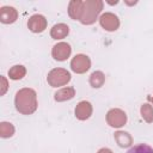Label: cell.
<instances>
[{
	"instance_id": "1",
	"label": "cell",
	"mask_w": 153,
	"mask_h": 153,
	"mask_svg": "<svg viewBox=\"0 0 153 153\" xmlns=\"http://www.w3.org/2000/svg\"><path fill=\"white\" fill-rule=\"evenodd\" d=\"M14 105L22 115H31L37 109V94L32 88L24 87L16 93Z\"/></svg>"
},
{
	"instance_id": "2",
	"label": "cell",
	"mask_w": 153,
	"mask_h": 153,
	"mask_svg": "<svg viewBox=\"0 0 153 153\" xmlns=\"http://www.w3.org/2000/svg\"><path fill=\"white\" fill-rule=\"evenodd\" d=\"M103 1L102 0H86L85 1V6H84V12L81 16V24L84 25H91L93 24L99 13L103 10Z\"/></svg>"
},
{
	"instance_id": "3",
	"label": "cell",
	"mask_w": 153,
	"mask_h": 153,
	"mask_svg": "<svg viewBox=\"0 0 153 153\" xmlns=\"http://www.w3.org/2000/svg\"><path fill=\"white\" fill-rule=\"evenodd\" d=\"M71 80V73L65 68H54L48 73L47 81L51 87L66 85Z\"/></svg>"
},
{
	"instance_id": "4",
	"label": "cell",
	"mask_w": 153,
	"mask_h": 153,
	"mask_svg": "<svg viewBox=\"0 0 153 153\" xmlns=\"http://www.w3.org/2000/svg\"><path fill=\"white\" fill-rule=\"evenodd\" d=\"M106 122L110 127L121 128L127 123V115L121 109H111L106 114Z\"/></svg>"
},
{
	"instance_id": "5",
	"label": "cell",
	"mask_w": 153,
	"mask_h": 153,
	"mask_svg": "<svg viewBox=\"0 0 153 153\" xmlns=\"http://www.w3.org/2000/svg\"><path fill=\"white\" fill-rule=\"evenodd\" d=\"M90 67H91V60L87 55H84V54L75 55L71 61L72 71L78 74H82V73L87 72L90 69Z\"/></svg>"
},
{
	"instance_id": "6",
	"label": "cell",
	"mask_w": 153,
	"mask_h": 153,
	"mask_svg": "<svg viewBox=\"0 0 153 153\" xmlns=\"http://www.w3.org/2000/svg\"><path fill=\"white\" fill-rule=\"evenodd\" d=\"M99 24L106 31H116L120 27V19L116 14H114L111 12H106L100 16Z\"/></svg>"
},
{
	"instance_id": "7",
	"label": "cell",
	"mask_w": 153,
	"mask_h": 153,
	"mask_svg": "<svg viewBox=\"0 0 153 153\" xmlns=\"http://www.w3.org/2000/svg\"><path fill=\"white\" fill-rule=\"evenodd\" d=\"M27 27L35 33L43 32L47 29V19L42 14H33L27 20Z\"/></svg>"
},
{
	"instance_id": "8",
	"label": "cell",
	"mask_w": 153,
	"mask_h": 153,
	"mask_svg": "<svg viewBox=\"0 0 153 153\" xmlns=\"http://www.w3.org/2000/svg\"><path fill=\"white\" fill-rule=\"evenodd\" d=\"M72 53V48L68 43L66 42H60L57 44H55L53 47V50H51V55L55 60L57 61H65L69 57Z\"/></svg>"
},
{
	"instance_id": "9",
	"label": "cell",
	"mask_w": 153,
	"mask_h": 153,
	"mask_svg": "<svg viewBox=\"0 0 153 153\" xmlns=\"http://www.w3.org/2000/svg\"><path fill=\"white\" fill-rule=\"evenodd\" d=\"M18 12L12 6H2L0 8V22L4 24H12L17 20Z\"/></svg>"
},
{
	"instance_id": "10",
	"label": "cell",
	"mask_w": 153,
	"mask_h": 153,
	"mask_svg": "<svg viewBox=\"0 0 153 153\" xmlns=\"http://www.w3.org/2000/svg\"><path fill=\"white\" fill-rule=\"evenodd\" d=\"M85 1L81 0H72L68 5V14L74 20H80L84 12Z\"/></svg>"
},
{
	"instance_id": "11",
	"label": "cell",
	"mask_w": 153,
	"mask_h": 153,
	"mask_svg": "<svg viewBox=\"0 0 153 153\" xmlns=\"http://www.w3.org/2000/svg\"><path fill=\"white\" fill-rule=\"evenodd\" d=\"M91 115H92V105L90 102L82 100L75 106V117L78 120L85 121V120L90 118Z\"/></svg>"
},
{
	"instance_id": "12",
	"label": "cell",
	"mask_w": 153,
	"mask_h": 153,
	"mask_svg": "<svg viewBox=\"0 0 153 153\" xmlns=\"http://www.w3.org/2000/svg\"><path fill=\"white\" fill-rule=\"evenodd\" d=\"M69 33V27L67 24H63V23H59V24H55L51 30H50V36L54 38V39H62L65 38L67 35Z\"/></svg>"
},
{
	"instance_id": "13",
	"label": "cell",
	"mask_w": 153,
	"mask_h": 153,
	"mask_svg": "<svg viewBox=\"0 0 153 153\" xmlns=\"http://www.w3.org/2000/svg\"><path fill=\"white\" fill-rule=\"evenodd\" d=\"M114 137H115V141L117 142V145L120 147H130L133 145V137L127 131L118 130V131L115 133Z\"/></svg>"
},
{
	"instance_id": "14",
	"label": "cell",
	"mask_w": 153,
	"mask_h": 153,
	"mask_svg": "<svg viewBox=\"0 0 153 153\" xmlns=\"http://www.w3.org/2000/svg\"><path fill=\"white\" fill-rule=\"evenodd\" d=\"M74 96H75V90H74V87H63V88L59 90V91L55 93L54 98H55L56 102H65V100L72 99Z\"/></svg>"
},
{
	"instance_id": "15",
	"label": "cell",
	"mask_w": 153,
	"mask_h": 153,
	"mask_svg": "<svg viewBox=\"0 0 153 153\" xmlns=\"http://www.w3.org/2000/svg\"><path fill=\"white\" fill-rule=\"evenodd\" d=\"M105 82V75L100 71H96L90 75V85L93 88H99Z\"/></svg>"
},
{
	"instance_id": "16",
	"label": "cell",
	"mask_w": 153,
	"mask_h": 153,
	"mask_svg": "<svg viewBox=\"0 0 153 153\" xmlns=\"http://www.w3.org/2000/svg\"><path fill=\"white\" fill-rule=\"evenodd\" d=\"M26 74V68L22 65H16L8 71V76L12 80H20Z\"/></svg>"
},
{
	"instance_id": "17",
	"label": "cell",
	"mask_w": 153,
	"mask_h": 153,
	"mask_svg": "<svg viewBox=\"0 0 153 153\" xmlns=\"http://www.w3.org/2000/svg\"><path fill=\"white\" fill-rule=\"evenodd\" d=\"M14 134V127L12 123L8 122H1L0 123V136L4 139L11 137Z\"/></svg>"
},
{
	"instance_id": "18",
	"label": "cell",
	"mask_w": 153,
	"mask_h": 153,
	"mask_svg": "<svg viewBox=\"0 0 153 153\" xmlns=\"http://www.w3.org/2000/svg\"><path fill=\"white\" fill-rule=\"evenodd\" d=\"M140 112H141V117L147 123H152L153 122V108H152V105H149L147 103L142 104L141 109H140Z\"/></svg>"
},
{
	"instance_id": "19",
	"label": "cell",
	"mask_w": 153,
	"mask_h": 153,
	"mask_svg": "<svg viewBox=\"0 0 153 153\" xmlns=\"http://www.w3.org/2000/svg\"><path fill=\"white\" fill-rule=\"evenodd\" d=\"M127 153H153V148L146 143H140L131 147Z\"/></svg>"
},
{
	"instance_id": "20",
	"label": "cell",
	"mask_w": 153,
	"mask_h": 153,
	"mask_svg": "<svg viewBox=\"0 0 153 153\" xmlns=\"http://www.w3.org/2000/svg\"><path fill=\"white\" fill-rule=\"evenodd\" d=\"M1 81H2V88H1V94H4V93L6 92V90H7V81H6V79H5L4 76H1Z\"/></svg>"
},
{
	"instance_id": "21",
	"label": "cell",
	"mask_w": 153,
	"mask_h": 153,
	"mask_svg": "<svg viewBox=\"0 0 153 153\" xmlns=\"http://www.w3.org/2000/svg\"><path fill=\"white\" fill-rule=\"evenodd\" d=\"M97 153H114V152H112L110 148H100Z\"/></svg>"
},
{
	"instance_id": "22",
	"label": "cell",
	"mask_w": 153,
	"mask_h": 153,
	"mask_svg": "<svg viewBox=\"0 0 153 153\" xmlns=\"http://www.w3.org/2000/svg\"><path fill=\"white\" fill-rule=\"evenodd\" d=\"M148 100L153 103V96H148Z\"/></svg>"
}]
</instances>
